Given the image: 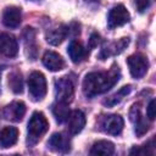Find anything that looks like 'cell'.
Segmentation results:
<instances>
[{
	"instance_id": "6da1fadb",
	"label": "cell",
	"mask_w": 156,
	"mask_h": 156,
	"mask_svg": "<svg viewBox=\"0 0 156 156\" xmlns=\"http://www.w3.org/2000/svg\"><path fill=\"white\" fill-rule=\"evenodd\" d=\"M121 72L118 66H112L107 72L88 73L83 80V93L88 98H93L110 90L119 79Z\"/></svg>"
},
{
	"instance_id": "7a4b0ae2",
	"label": "cell",
	"mask_w": 156,
	"mask_h": 156,
	"mask_svg": "<svg viewBox=\"0 0 156 156\" xmlns=\"http://www.w3.org/2000/svg\"><path fill=\"white\" fill-rule=\"evenodd\" d=\"M49 128V122L44 113L41 112H34L28 122V129H27V145L33 146L35 145L41 136L46 133Z\"/></svg>"
},
{
	"instance_id": "3957f363",
	"label": "cell",
	"mask_w": 156,
	"mask_h": 156,
	"mask_svg": "<svg viewBox=\"0 0 156 156\" xmlns=\"http://www.w3.org/2000/svg\"><path fill=\"white\" fill-rule=\"evenodd\" d=\"M28 89L33 100H41L46 94V80L44 74L37 71L32 72L28 77Z\"/></svg>"
},
{
	"instance_id": "277c9868",
	"label": "cell",
	"mask_w": 156,
	"mask_h": 156,
	"mask_svg": "<svg viewBox=\"0 0 156 156\" xmlns=\"http://www.w3.org/2000/svg\"><path fill=\"white\" fill-rule=\"evenodd\" d=\"M74 94V85L71 78L61 77L55 82V96L60 102L68 104L72 101Z\"/></svg>"
},
{
	"instance_id": "5b68a950",
	"label": "cell",
	"mask_w": 156,
	"mask_h": 156,
	"mask_svg": "<svg viewBox=\"0 0 156 156\" xmlns=\"http://www.w3.org/2000/svg\"><path fill=\"white\" fill-rule=\"evenodd\" d=\"M127 63L133 78H141L149 68L147 57L143 54H134L127 58Z\"/></svg>"
},
{
	"instance_id": "8992f818",
	"label": "cell",
	"mask_w": 156,
	"mask_h": 156,
	"mask_svg": "<svg viewBox=\"0 0 156 156\" xmlns=\"http://www.w3.org/2000/svg\"><path fill=\"white\" fill-rule=\"evenodd\" d=\"M129 12L127 11V9L123 5H116L113 6L107 16V27L110 29L121 27L123 24H126L127 22H129Z\"/></svg>"
},
{
	"instance_id": "52a82bcc",
	"label": "cell",
	"mask_w": 156,
	"mask_h": 156,
	"mask_svg": "<svg viewBox=\"0 0 156 156\" xmlns=\"http://www.w3.org/2000/svg\"><path fill=\"white\" fill-rule=\"evenodd\" d=\"M101 129L111 135H118L124 126L123 118L118 115H110V116H105L101 122H100Z\"/></svg>"
},
{
	"instance_id": "ba28073f",
	"label": "cell",
	"mask_w": 156,
	"mask_h": 156,
	"mask_svg": "<svg viewBox=\"0 0 156 156\" xmlns=\"http://www.w3.org/2000/svg\"><path fill=\"white\" fill-rule=\"evenodd\" d=\"M48 147L51 151L55 152H61V154H66L71 149V141L67 135H65L63 133H54L49 140H48Z\"/></svg>"
},
{
	"instance_id": "9c48e42d",
	"label": "cell",
	"mask_w": 156,
	"mask_h": 156,
	"mask_svg": "<svg viewBox=\"0 0 156 156\" xmlns=\"http://www.w3.org/2000/svg\"><path fill=\"white\" fill-rule=\"evenodd\" d=\"M18 52V44L13 35L0 32V54L7 57H15Z\"/></svg>"
},
{
	"instance_id": "30bf717a",
	"label": "cell",
	"mask_w": 156,
	"mask_h": 156,
	"mask_svg": "<svg viewBox=\"0 0 156 156\" xmlns=\"http://www.w3.org/2000/svg\"><path fill=\"white\" fill-rule=\"evenodd\" d=\"M26 113V105L22 101H13L4 108V117L11 122L22 121Z\"/></svg>"
},
{
	"instance_id": "8fae6325",
	"label": "cell",
	"mask_w": 156,
	"mask_h": 156,
	"mask_svg": "<svg viewBox=\"0 0 156 156\" xmlns=\"http://www.w3.org/2000/svg\"><path fill=\"white\" fill-rule=\"evenodd\" d=\"M67 126H68V132L71 134L80 133L85 126V115L80 110L72 111L67 118Z\"/></svg>"
},
{
	"instance_id": "7c38bea8",
	"label": "cell",
	"mask_w": 156,
	"mask_h": 156,
	"mask_svg": "<svg viewBox=\"0 0 156 156\" xmlns=\"http://www.w3.org/2000/svg\"><path fill=\"white\" fill-rule=\"evenodd\" d=\"M128 44H129V38H122L117 41L110 43V44H107V46H104L101 49L99 57L101 60H105L111 55H118L128 46Z\"/></svg>"
},
{
	"instance_id": "4fadbf2b",
	"label": "cell",
	"mask_w": 156,
	"mask_h": 156,
	"mask_svg": "<svg viewBox=\"0 0 156 156\" xmlns=\"http://www.w3.org/2000/svg\"><path fill=\"white\" fill-rule=\"evenodd\" d=\"M21 9L16 6L6 7L2 13V23L7 28H16L21 23Z\"/></svg>"
},
{
	"instance_id": "5bb4252c",
	"label": "cell",
	"mask_w": 156,
	"mask_h": 156,
	"mask_svg": "<svg viewBox=\"0 0 156 156\" xmlns=\"http://www.w3.org/2000/svg\"><path fill=\"white\" fill-rule=\"evenodd\" d=\"M43 63H44V66L49 71H52V72L60 71L65 66L63 58L57 52H54V51H46L44 54V56H43Z\"/></svg>"
},
{
	"instance_id": "9a60e30c",
	"label": "cell",
	"mask_w": 156,
	"mask_h": 156,
	"mask_svg": "<svg viewBox=\"0 0 156 156\" xmlns=\"http://www.w3.org/2000/svg\"><path fill=\"white\" fill-rule=\"evenodd\" d=\"M68 33H69V28L63 26V24H61V26H58L56 28L50 29L46 33V41L49 44H51V45H58L66 39Z\"/></svg>"
},
{
	"instance_id": "2e32d148",
	"label": "cell",
	"mask_w": 156,
	"mask_h": 156,
	"mask_svg": "<svg viewBox=\"0 0 156 156\" xmlns=\"http://www.w3.org/2000/svg\"><path fill=\"white\" fill-rule=\"evenodd\" d=\"M67 51H68V55H69L71 60L74 63H79V62L84 61L88 57V50L77 40L71 41Z\"/></svg>"
},
{
	"instance_id": "e0dca14e",
	"label": "cell",
	"mask_w": 156,
	"mask_h": 156,
	"mask_svg": "<svg viewBox=\"0 0 156 156\" xmlns=\"http://www.w3.org/2000/svg\"><path fill=\"white\" fill-rule=\"evenodd\" d=\"M18 138V130L15 127H4L0 130V145L1 147H10L16 144Z\"/></svg>"
},
{
	"instance_id": "ac0fdd59",
	"label": "cell",
	"mask_w": 156,
	"mask_h": 156,
	"mask_svg": "<svg viewBox=\"0 0 156 156\" xmlns=\"http://www.w3.org/2000/svg\"><path fill=\"white\" fill-rule=\"evenodd\" d=\"M90 154L91 155H104V156L113 155L115 154V145L107 140H99L91 146Z\"/></svg>"
},
{
	"instance_id": "d6986e66",
	"label": "cell",
	"mask_w": 156,
	"mask_h": 156,
	"mask_svg": "<svg viewBox=\"0 0 156 156\" xmlns=\"http://www.w3.org/2000/svg\"><path fill=\"white\" fill-rule=\"evenodd\" d=\"M52 113L55 116V119L57 123H63L67 121L68 116H69V108H68V104L65 102H60L57 101L54 106H52Z\"/></svg>"
},
{
	"instance_id": "ffe728a7",
	"label": "cell",
	"mask_w": 156,
	"mask_h": 156,
	"mask_svg": "<svg viewBox=\"0 0 156 156\" xmlns=\"http://www.w3.org/2000/svg\"><path fill=\"white\" fill-rule=\"evenodd\" d=\"M132 90V85H126L123 88H121L117 93H115L113 95H111L110 98H107L105 101H104V105L108 106V107H112V106H116L117 104H119L124 96H127Z\"/></svg>"
},
{
	"instance_id": "44dd1931",
	"label": "cell",
	"mask_w": 156,
	"mask_h": 156,
	"mask_svg": "<svg viewBox=\"0 0 156 156\" xmlns=\"http://www.w3.org/2000/svg\"><path fill=\"white\" fill-rule=\"evenodd\" d=\"M9 85L15 94H21L23 91V80L20 72H13L9 77Z\"/></svg>"
},
{
	"instance_id": "7402d4cb",
	"label": "cell",
	"mask_w": 156,
	"mask_h": 156,
	"mask_svg": "<svg viewBox=\"0 0 156 156\" xmlns=\"http://www.w3.org/2000/svg\"><path fill=\"white\" fill-rule=\"evenodd\" d=\"M24 43H26V48L27 50H29V55L30 51H33V55L35 57V52H37V45H35V33L33 30V28H26L24 32Z\"/></svg>"
},
{
	"instance_id": "603a6c76",
	"label": "cell",
	"mask_w": 156,
	"mask_h": 156,
	"mask_svg": "<svg viewBox=\"0 0 156 156\" xmlns=\"http://www.w3.org/2000/svg\"><path fill=\"white\" fill-rule=\"evenodd\" d=\"M134 132H135V134L138 135V136H141V135H144L147 130H149V124L146 123V121H144V118L143 117H140V118H138L136 121H134Z\"/></svg>"
},
{
	"instance_id": "cb8c5ba5",
	"label": "cell",
	"mask_w": 156,
	"mask_h": 156,
	"mask_svg": "<svg viewBox=\"0 0 156 156\" xmlns=\"http://www.w3.org/2000/svg\"><path fill=\"white\" fill-rule=\"evenodd\" d=\"M150 2H151V0H135L136 10H138L139 12H144L145 10H147V9H149Z\"/></svg>"
},
{
	"instance_id": "d4e9b609",
	"label": "cell",
	"mask_w": 156,
	"mask_h": 156,
	"mask_svg": "<svg viewBox=\"0 0 156 156\" xmlns=\"http://www.w3.org/2000/svg\"><path fill=\"white\" fill-rule=\"evenodd\" d=\"M155 110H156V107H155V100L152 99L150 102H149V105H147V108H146V115H147V117H149V119H155Z\"/></svg>"
},
{
	"instance_id": "484cf974",
	"label": "cell",
	"mask_w": 156,
	"mask_h": 156,
	"mask_svg": "<svg viewBox=\"0 0 156 156\" xmlns=\"http://www.w3.org/2000/svg\"><path fill=\"white\" fill-rule=\"evenodd\" d=\"M99 39H100V35H99L98 33H93V34L90 35V39H89V48L93 49V48L98 46Z\"/></svg>"
},
{
	"instance_id": "4316f807",
	"label": "cell",
	"mask_w": 156,
	"mask_h": 156,
	"mask_svg": "<svg viewBox=\"0 0 156 156\" xmlns=\"http://www.w3.org/2000/svg\"><path fill=\"white\" fill-rule=\"evenodd\" d=\"M85 1H89V2H96V1H99V0H85Z\"/></svg>"
},
{
	"instance_id": "83f0119b",
	"label": "cell",
	"mask_w": 156,
	"mask_h": 156,
	"mask_svg": "<svg viewBox=\"0 0 156 156\" xmlns=\"http://www.w3.org/2000/svg\"><path fill=\"white\" fill-rule=\"evenodd\" d=\"M32 1H39V0H32Z\"/></svg>"
},
{
	"instance_id": "f1b7e54d",
	"label": "cell",
	"mask_w": 156,
	"mask_h": 156,
	"mask_svg": "<svg viewBox=\"0 0 156 156\" xmlns=\"http://www.w3.org/2000/svg\"><path fill=\"white\" fill-rule=\"evenodd\" d=\"M0 77H1V71H0Z\"/></svg>"
}]
</instances>
